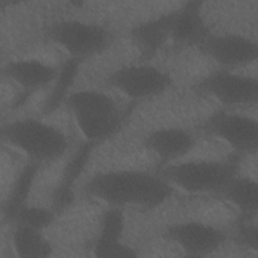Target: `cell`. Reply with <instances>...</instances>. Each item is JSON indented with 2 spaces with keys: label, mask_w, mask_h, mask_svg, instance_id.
Listing matches in <instances>:
<instances>
[{
  "label": "cell",
  "mask_w": 258,
  "mask_h": 258,
  "mask_svg": "<svg viewBox=\"0 0 258 258\" xmlns=\"http://www.w3.org/2000/svg\"><path fill=\"white\" fill-rule=\"evenodd\" d=\"M164 237L185 255L194 257H204L214 253L227 240V234L222 229L200 221L171 224L165 228Z\"/></svg>",
  "instance_id": "obj_9"
},
{
  "label": "cell",
  "mask_w": 258,
  "mask_h": 258,
  "mask_svg": "<svg viewBox=\"0 0 258 258\" xmlns=\"http://www.w3.org/2000/svg\"><path fill=\"white\" fill-rule=\"evenodd\" d=\"M236 241L249 249L257 250V227L252 222V218L240 216L235 225Z\"/></svg>",
  "instance_id": "obj_22"
},
{
  "label": "cell",
  "mask_w": 258,
  "mask_h": 258,
  "mask_svg": "<svg viewBox=\"0 0 258 258\" xmlns=\"http://www.w3.org/2000/svg\"><path fill=\"white\" fill-rule=\"evenodd\" d=\"M174 10L161 13L135 24L129 32L130 39L143 60L151 59L170 39Z\"/></svg>",
  "instance_id": "obj_15"
},
{
  "label": "cell",
  "mask_w": 258,
  "mask_h": 258,
  "mask_svg": "<svg viewBox=\"0 0 258 258\" xmlns=\"http://www.w3.org/2000/svg\"><path fill=\"white\" fill-rule=\"evenodd\" d=\"M1 137L39 164L59 159L69 148V140L60 129L35 118H20L3 124Z\"/></svg>",
  "instance_id": "obj_3"
},
{
  "label": "cell",
  "mask_w": 258,
  "mask_h": 258,
  "mask_svg": "<svg viewBox=\"0 0 258 258\" xmlns=\"http://www.w3.org/2000/svg\"><path fill=\"white\" fill-rule=\"evenodd\" d=\"M195 90L229 107L256 105L258 99L256 78L225 69L214 71L200 79Z\"/></svg>",
  "instance_id": "obj_8"
},
{
  "label": "cell",
  "mask_w": 258,
  "mask_h": 258,
  "mask_svg": "<svg viewBox=\"0 0 258 258\" xmlns=\"http://www.w3.org/2000/svg\"><path fill=\"white\" fill-rule=\"evenodd\" d=\"M107 84L134 101H144L164 94L172 86L171 77L149 63L122 66L111 72Z\"/></svg>",
  "instance_id": "obj_6"
},
{
  "label": "cell",
  "mask_w": 258,
  "mask_h": 258,
  "mask_svg": "<svg viewBox=\"0 0 258 258\" xmlns=\"http://www.w3.org/2000/svg\"><path fill=\"white\" fill-rule=\"evenodd\" d=\"M218 197L233 205L240 212V216L253 218L257 213V182L250 177L236 174L224 186Z\"/></svg>",
  "instance_id": "obj_18"
},
{
  "label": "cell",
  "mask_w": 258,
  "mask_h": 258,
  "mask_svg": "<svg viewBox=\"0 0 258 258\" xmlns=\"http://www.w3.org/2000/svg\"><path fill=\"white\" fill-rule=\"evenodd\" d=\"M57 68L35 58H22L7 61L2 75L18 85L22 92L15 105H21L34 92L51 85L56 77Z\"/></svg>",
  "instance_id": "obj_11"
},
{
  "label": "cell",
  "mask_w": 258,
  "mask_h": 258,
  "mask_svg": "<svg viewBox=\"0 0 258 258\" xmlns=\"http://www.w3.org/2000/svg\"><path fill=\"white\" fill-rule=\"evenodd\" d=\"M172 185L157 171L141 169H111L96 172L83 186L85 196L109 207L136 206L154 210L172 195Z\"/></svg>",
  "instance_id": "obj_1"
},
{
  "label": "cell",
  "mask_w": 258,
  "mask_h": 258,
  "mask_svg": "<svg viewBox=\"0 0 258 258\" xmlns=\"http://www.w3.org/2000/svg\"><path fill=\"white\" fill-rule=\"evenodd\" d=\"M200 129L224 141L239 155L252 154L257 150L258 126L251 117L219 110L207 116Z\"/></svg>",
  "instance_id": "obj_7"
},
{
  "label": "cell",
  "mask_w": 258,
  "mask_h": 258,
  "mask_svg": "<svg viewBox=\"0 0 258 258\" xmlns=\"http://www.w3.org/2000/svg\"><path fill=\"white\" fill-rule=\"evenodd\" d=\"M200 1H189L174 9L170 39L178 45L200 46L211 33L203 14Z\"/></svg>",
  "instance_id": "obj_16"
},
{
  "label": "cell",
  "mask_w": 258,
  "mask_h": 258,
  "mask_svg": "<svg viewBox=\"0 0 258 258\" xmlns=\"http://www.w3.org/2000/svg\"><path fill=\"white\" fill-rule=\"evenodd\" d=\"M41 164L29 160L16 175L4 201L2 212L7 223H14L18 213L26 206Z\"/></svg>",
  "instance_id": "obj_17"
},
{
  "label": "cell",
  "mask_w": 258,
  "mask_h": 258,
  "mask_svg": "<svg viewBox=\"0 0 258 258\" xmlns=\"http://www.w3.org/2000/svg\"><path fill=\"white\" fill-rule=\"evenodd\" d=\"M47 35L70 56L82 60L101 54L113 40L112 32L105 26L78 19H64L52 23Z\"/></svg>",
  "instance_id": "obj_5"
},
{
  "label": "cell",
  "mask_w": 258,
  "mask_h": 258,
  "mask_svg": "<svg viewBox=\"0 0 258 258\" xmlns=\"http://www.w3.org/2000/svg\"><path fill=\"white\" fill-rule=\"evenodd\" d=\"M64 104L85 140L96 146L115 137L123 127L124 117L119 105L104 92L93 89L75 91Z\"/></svg>",
  "instance_id": "obj_2"
},
{
  "label": "cell",
  "mask_w": 258,
  "mask_h": 258,
  "mask_svg": "<svg viewBox=\"0 0 258 258\" xmlns=\"http://www.w3.org/2000/svg\"><path fill=\"white\" fill-rule=\"evenodd\" d=\"M97 146L91 142L84 141L67 161L60 176V180L51 194V209L59 216L69 210L75 200V184L83 174L93 150Z\"/></svg>",
  "instance_id": "obj_14"
},
{
  "label": "cell",
  "mask_w": 258,
  "mask_h": 258,
  "mask_svg": "<svg viewBox=\"0 0 258 258\" xmlns=\"http://www.w3.org/2000/svg\"><path fill=\"white\" fill-rule=\"evenodd\" d=\"M197 144L195 135L181 127H160L150 131L143 145L152 152L162 165L176 162L187 155Z\"/></svg>",
  "instance_id": "obj_13"
},
{
  "label": "cell",
  "mask_w": 258,
  "mask_h": 258,
  "mask_svg": "<svg viewBox=\"0 0 258 258\" xmlns=\"http://www.w3.org/2000/svg\"><path fill=\"white\" fill-rule=\"evenodd\" d=\"M56 214L50 209L26 205L17 215L13 224L24 225L39 231L49 228L56 219Z\"/></svg>",
  "instance_id": "obj_21"
},
{
  "label": "cell",
  "mask_w": 258,
  "mask_h": 258,
  "mask_svg": "<svg viewBox=\"0 0 258 258\" xmlns=\"http://www.w3.org/2000/svg\"><path fill=\"white\" fill-rule=\"evenodd\" d=\"M12 244L18 257L44 258L52 254L51 243L43 236L42 231L14 224Z\"/></svg>",
  "instance_id": "obj_20"
},
{
  "label": "cell",
  "mask_w": 258,
  "mask_h": 258,
  "mask_svg": "<svg viewBox=\"0 0 258 258\" xmlns=\"http://www.w3.org/2000/svg\"><path fill=\"white\" fill-rule=\"evenodd\" d=\"M125 216L122 208L109 207L101 216L93 253L100 258H132L138 254L134 248L122 241Z\"/></svg>",
  "instance_id": "obj_12"
},
{
  "label": "cell",
  "mask_w": 258,
  "mask_h": 258,
  "mask_svg": "<svg viewBox=\"0 0 258 258\" xmlns=\"http://www.w3.org/2000/svg\"><path fill=\"white\" fill-rule=\"evenodd\" d=\"M83 61L80 58L69 56L58 68L56 77L51 84V89L43 102L41 109L43 115H51L66 103L67 98L71 94L70 89L79 75Z\"/></svg>",
  "instance_id": "obj_19"
},
{
  "label": "cell",
  "mask_w": 258,
  "mask_h": 258,
  "mask_svg": "<svg viewBox=\"0 0 258 258\" xmlns=\"http://www.w3.org/2000/svg\"><path fill=\"white\" fill-rule=\"evenodd\" d=\"M199 49L222 69L230 71L250 64L258 56L256 40L238 33H210Z\"/></svg>",
  "instance_id": "obj_10"
},
{
  "label": "cell",
  "mask_w": 258,
  "mask_h": 258,
  "mask_svg": "<svg viewBox=\"0 0 258 258\" xmlns=\"http://www.w3.org/2000/svg\"><path fill=\"white\" fill-rule=\"evenodd\" d=\"M241 155L224 160H188L162 165L158 172L171 185L189 194L218 196L229 180L238 174Z\"/></svg>",
  "instance_id": "obj_4"
}]
</instances>
